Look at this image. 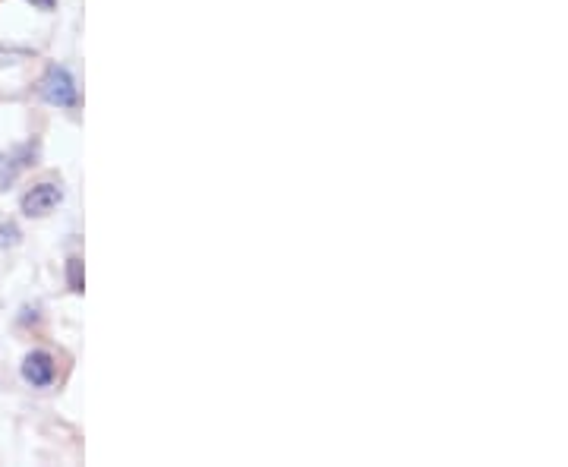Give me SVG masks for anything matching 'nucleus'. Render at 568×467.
<instances>
[{
  "label": "nucleus",
  "mask_w": 568,
  "mask_h": 467,
  "mask_svg": "<svg viewBox=\"0 0 568 467\" xmlns=\"http://www.w3.org/2000/svg\"><path fill=\"white\" fill-rule=\"evenodd\" d=\"M29 4H32V7H38V10H45V13H48V10H54V4H57V0H29Z\"/></svg>",
  "instance_id": "obj_7"
},
{
  "label": "nucleus",
  "mask_w": 568,
  "mask_h": 467,
  "mask_svg": "<svg viewBox=\"0 0 568 467\" xmlns=\"http://www.w3.org/2000/svg\"><path fill=\"white\" fill-rule=\"evenodd\" d=\"M13 243H19V231H16V225L0 228V247H13Z\"/></svg>",
  "instance_id": "obj_6"
},
{
  "label": "nucleus",
  "mask_w": 568,
  "mask_h": 467,
  "mask_svg": "<svg viewBox=\"0 0 568 467\" xmlns=\"http://www.w3.org/2000/svg\"><path fill=\"white\" fill-rule=\"evenodd\" d=\"M60 199H64V193H60V187L54 184H38L32 187L26 196H23V212L29 218H42L48 212H54L60 206Z\"/></svg>",
  "instance_id": "obj_2"
},
{
  "label": "nucleus",
  "mask_w": 568,
  "mask_h": 467,
  "mask_svg": "<svg viewBox=\"0 0 568 467\" xmlns=\"http://www.w3.org/2000/svg\"><path fill=\"white\" fill-rule=\"evenodd\" d=\"M67 281H70V291L83 294L86 288V275H83V259H70L67 262Z\"/></svg>",
  "instance_id": "obj_5"
},
{
  "label": "nucleus",
  "mask_w": 568,
  "mask_h": 467,
  "mask_svg": "<svg viewBox=\"0 0 568 467\" xmlns=\"http://www.w3.org/2000/svg\"><path fill=\"white\" fill-rule=\"evenodd\" d=\"M35 158V146H19L7 155H0V190H7L13 180L23 174Z\"/></svg>",
  "instance_id": "obj_4"
},
{
  "label": "nucleus",
  "mask_w": 568,
  "mask_h": 467,
  "mask_svg": "<svg viewBox=\"0 0 568 467\" xmlns=\"http://www.w3.org/2000/svg\"><path fill=\"white\" fill-rule=\"evenodd\" d=\"M42 98L57 108H73L76 105V83L64 67H51L42 79Z\"/></svg>",
  "instance_id": "obj_1"
},
{
  "label": "nucleus",
  "mask_w": 568,
  "mask_h": 467,
  "mask_svg": "<svg viewBox=\"0 0 568 467\" xmlns=\"http://www.w3.org/2000/svg\"><path fill=\"white\" fill-rule=\"evenodd\" d=\"M23 379H26L29 385H35V389H48V385L54 382V360H51V354L32 351V354L23 360Z\"/></svg>",
  "instance_id": "obj_3"
}]
</instances>
